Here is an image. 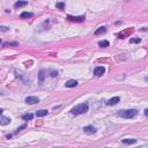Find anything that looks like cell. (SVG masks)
I'll use <instances>...</instances> for the list:
<instances>
[{
    "label": "cell",
    "instance_id": "ac0fdd59",
    "mask_svg": "<svg viewBox=\"0 0 148 148\" xmlns=\"http://www.w3.org/2000/svg\"><path fill=\"white\" fill-rule=\"evenodd\" d=\"M106 31V28L105 27H101L98 28L96 31H95V35H100V34H103V33H105Z\"/></svg>",
    "mask_w": 148,
    "mask_h": 148
},
{
    "label": "cell",
    "instance_id": "8fae6325",
    "mask_svg": "<svg viewBox=\"0 0 148 148\" xmlns=\"http://www.w3.org/2000/svg\"><path fill=\"white\" fill-rule=\"evenodd\" d=\"M48 113H49L48 110L42 109V110H38V111L36 112V116H37V117H44V116H46Z\"/></svg>",
    "mask_w": 148,
    "mask_h": 148
},
{
    "label": "cell",
    "instance_id": "cb8c5ba5",
    "mask_svg": "<svg viewBox=\"0 0 148 148\" xmlns=\"http://www.w3.org/2000/svg\"><path fill=\"white\" fill-rule=\"evenodd\" d=\"M145 115L148 117V109H146V110H145Z\"/></svg>",
    "mask_w": 148,
    "mask_h": 148
},
{
    "label": "cell",
    "instance_id": "e0dca14e",
    "mask_svg": "<svg viewBox=\"0 0 148 148\" xmlns=\"http://www.w3.org/2000/svg\"><path fill=\"white\" fill-rule=\"evenodd\" d=\"M98 45L101 48H108L110 45V43H109V41H101V42H98Z\"/></svg>",
    "mask_w": 148,
    "mask_h": 148
},
{
    "label": "cell",
    "instance_id": "2e32d148",
    "mask_svg": "<svg viewBox=\"0 0 148 148\" xmlns=\"http://www.w3.org/2000/svg\"><path fill=\"white\" fill-rule=\"evenodd\" d=\"M27 5V1H16L15 3V8H21V7H23V6H26Z\"/></svg>",
    "mask_w": 148,
    "mask_h": 148
},
{
    "label": "cell",
    "instance_id": "7a4b0ae2",
    "mask_svg": "<svg viewBox=\"0 0 148 148\" xmlns=\"http://www.w3.org/2000/svg\"><path fill=\"white\" fill-rule=\"evenodd\" d=\"M138 115V110L135 109H130V110H123V111L118 112V116L125 118V119H132Z\"/></svg>",
    "mask_w": 148,
    "mask_h": 148
},
{
    "label": "cell",
    "instance_id": "44dd1931",
    "mask_svg": "<svg viewBox=\"0 0 148 148\" xmlns=\"http://www.w3.org/2000/svg\"><path fill=\"white\" fill-rule=\"evenodd\" d=\"M0 30L1 31H4V33H5V31H8L9 29L7 27H5V26H1V27H0Z\"/></svg>",
    "mask_w": 148,
    "mask_h": 148
},
{
    "label": "cell",
    "instance_id": "8992f818",
    "mask_svg": "<svg viewBox=\"0 0 148 148\" xmlns=\"http://www.w3.org/2000/svg\"><path fill=\"white\" fill-rule=\"evenodd\" d=\"M105 73V68L103 66H98V67H96L95 68V71H94V74L96 76H101V75H103Z\"/></svg>",
    "mask_w": 148,
    "mask_h": 148
},
{
    "label": "cell",
    "instance_id": "ba28073f",
    "mask_svg": "<svg viewBox=\"0 0 148 148\" xmlns=\"http://www.w3.org/2000/svg\"><path fill=\"white\" fill-rule=\"evenodd\" d=\"M11 123V118L9 117H5V116H1V118H0V124L3 125H7Z\"/></svg>",
    "mask_w": 148,
    "mask_h": 148
},
{
    "label": "cell",
    "instance_id": "d6986e66",
    "mask_svg": "<svg viewBox=\"0 0 148 148\" xmlns=\"http://www.w3.org/2000/svg\"><path fill=\"white\" fill-rule=\"evenodd\" d=\"M56 7L63 11V9H65V4H64V3H57V4H56Z\"/></svg>",
    "mask_w": 148,
    "mask_h": 148
},
{
    "label": "cell",
    "instance_id": "ffe728a7",
    "mask_svg": "<svg viewBox=\"0 0 148 148\" xmlns=\"http://www.w3.org/2000/svg\"><path fill=\"white\" fill-rule=\"evenodd\" d=\"M141 42V38H139V37H136V38H131L130 39V43H139Z\"/></svg>",
    "mask_w": 148,
    "mask_h": 148
},
{
    "label": "cell",
    "instance_id": "277c9868",
    "mask_svg": "<svg viewBox=\"0 0 148 148\" xmlns=\"http://www.w3.org/2000/svg\"><path fill=\"white\" fill-rule=\"evenodd\" d=\"M39 102V98L36 96H29L26 98V103H28V104H37V103Z\"/></svg>",
    "mask_w": 148,
    "mask_h": 148
},
{
    "label": "cell",
    "instance_id": "6da1fadb",
    "mask_svg": "<svg viewBox=\"0 0 148 148\" xmlns=\"http://www.w3.org/2000/svg\"><path fill=\"white\" fill-rule=\"evenodd\" d=\"M88 111V103H81L78 104L76 106H74L72 109V113L73 115H83Z\"/></svg>",
    "mask_w": 148,
    "mask_h": 148
},
{
    "label": "cell",
    "instance_id": "5b68a950",
    "mask_svg": "<svg viewBox=\"0 0 148 148\" xmlns=\"http://www.w3.org/2000/svg\"><path fill=\"white\" fill-rule=\"evenodd\" d=\"M67 19L70 21H73V22H83L85 21V16H72V15H68Z\"/></svg>",
    "mask_w": 148,
    "mask_h": 148
},
{
    "label": "cell",
    "instance_id": "52a82bcc",
    "mask_svg": "<svg viewBox=\"0 0 148 148\" xmlns=\"http://www.w3.org/2000/svg\"><path fill=\"white\" fill-rule=\"evenodd\" d=\"M119 101H120L119 100V97L115 96V97H112V98H110V100L106 102V104H108V105H115V104H117Z\"/></svg>",
    "mask_w": 148,
    "mask_h": 148
},
{
    "label": "cell",
    "instance_id": "9c48e42d",
    "mask_svg": "<svg viewBox=\"0 0 148 148\" xmlns=\"http://www.w3.org/2000/svg\"><path fill=\"white\" fill-rule=\"evenodd\" d=\"M65 86L68 88H72V87H75V86H78V81L76 80H68V81L65 83Z\"/></svg>",
    "mask_w": 148,
    "mask_h": 148
},
{
    "label": "cell",
    "instance_id": "5bb4252c",
    "mask_svg": "<svg viewBox=\"0 0 148 148\" xmlns=\"http://www.w3.org/2000/svg\"><path fill=\"white\" fill-rule=\"evenodd\" d=\"M44 76H45V74H44V70H41V71H39V74H38L39 83H41V85H42L43 81H44Z\"/></svg>",
    "mask_w": 148,
    "mask_h": 148
},
{
    "label": "cell",
    "instance_id": "7c38bea8",
    "mask_svg": "<svg viewBox=\"0 0 148 148\" xmlns=\"http://www.w3.org/2000/svg\"><path fill=\"white\" fill-rule=\"evenodd\" d=\"M33 16H34L33 13H30V12H23L21 15H20V18H21V19H29V18H33Z\"/></svg>",
    "mask_w": 148,
    "mask_h": 148
},
{
    "label": "cell",
    "instance_id": "30bf717a",
    "mask_svg": "<svg viewBox=\"0 0 148 148\" xmlns=\"http://www.w3.org/2000/svg\"><path fill=\"white\" fill-rule=\"evenodd\" d=\"M19 44L16 42H7V43H3V48H15V46H18Z\"/></svg>",
    "mask_w": 148,
    "mask_h": 148
},
{
    "label": "cell",
    "instance_id": "4fadbf2b",
    "mask_svg": "<svg viewBox=\"0 0 148 148\" xmlns=\"http://www.w3.org/2000/svg\"><path fill=\"white\" fill-rule=\"evenodd\" d=\"M33 118H34V115H33V113H26V115L22 116V119H23V120H26V121L31 120Z\"/></svg>",
    "mask_w": 148,
    "mask_h": 148
},
{
    "label": "cell",
    "instance_id": "7402d4cb",
    "mask_svg": "<svg viewBox=\"0 0 148 148\" xmlns=\"http://www.w3.org/2000/svg\"><path fill=\"white\" fill-rule=\"evenodd\" d=\"M24 127H26V125H22V126H20V127H19V128H18V130L15 131V133H19V132H20V131L22 130V128H24Z\"/></svg>",
    "mask_w": 148,
    "mask_h": 148
},
{
    "label": "cell",
    "instance_id": "603a6c76",
    "mask_svg": "<svg viewBox=\"0 0 148 148\" xmlns=\"http://www.w3.org/2000/svg\"><path fill=\"white\" fill-rule=\"evenodd\" d=\"M57 75H58L57 71H56V72H55V71H52V72H51V76H53V78H55V76H57Z\"/></svg>",
    "mask_w": 148,
    "mask_h": 148
},
{
    "label": "cell",
    "instance_id": "9a60e30c",
    "mask_svg": "<svg viewBox=\"0 0 148 148\" xmlns=\"http://www.w3.org/2000/svg\"><path fill=\"white\" fill-rule=\"evenodd\" d=\"M136 142V139H123V143H126V145H133Z\"/></svg>",
    "mask_w": 148,
    "mask_h": 148
},
{
    "label": "cell",
    "instance_id": "3957f363",
    "mask_svg": "<svg viewBox=\"0 0 148 148\" xmlns=\"http://www.w3.org/2000/svg\"><path fill=\"white\" fill-rule=\"evenodd\" d=\"M96 131L97 130L93 126V125H87V126L83 127V132H85L86 134H95Z\"/></svg>",
    "mask_w": 148,
    "mask_h": 148
}]
</instances>
